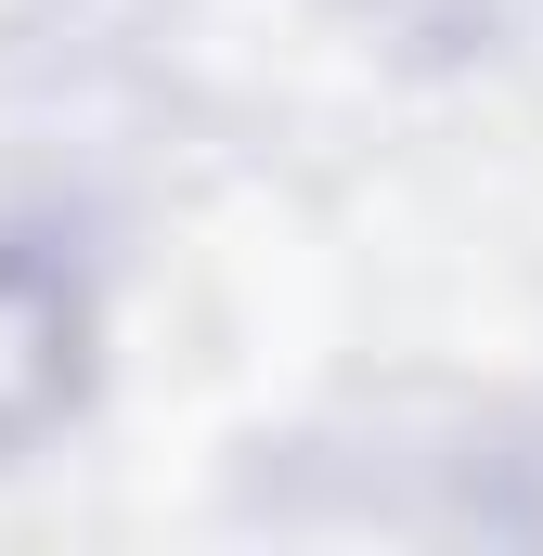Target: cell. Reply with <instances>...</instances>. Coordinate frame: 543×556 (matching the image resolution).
Masks as SVG:
<instances>
[{
  "instance_id": "obj_1",
  "label": "cell",
  "mask_w": 543,
  "mask_h": 556,
  "mask_svg": "<svg viewBox=\"0 0 543 556\" xmlns=\"http://www.w3.org/2000/svg\"><path fill=\"white\" fill-rule=\"evenodd\" d=\"M52 389H65V298L0 260V440L52 415Z\"/></svg>"
}]
</instances>
